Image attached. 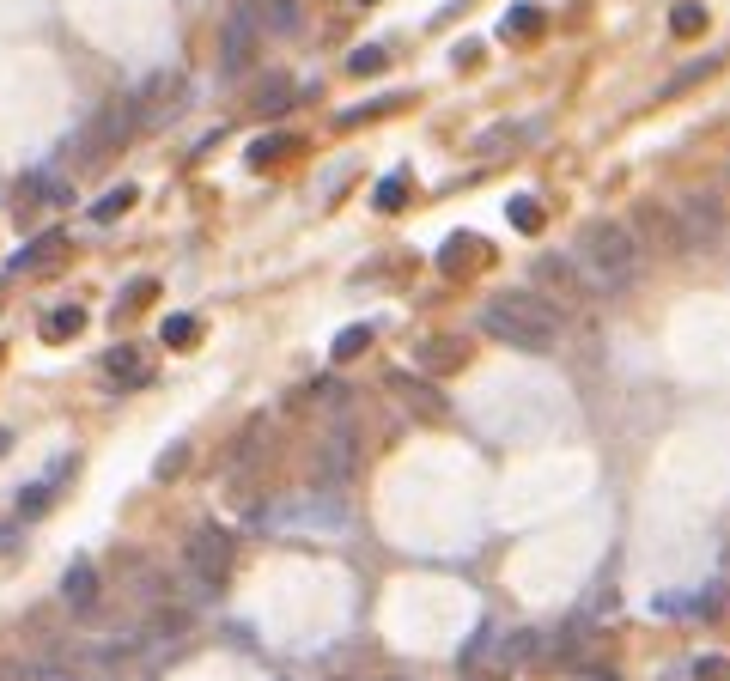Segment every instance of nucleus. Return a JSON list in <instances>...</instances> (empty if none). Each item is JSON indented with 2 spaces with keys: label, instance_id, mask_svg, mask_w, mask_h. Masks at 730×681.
Listing matches in <instances>:
<instances>
[{
  "label": "nucleus",
  "instance_id": "20e7f679",
  "mask_svg": "<svg viewBox=\"0 0 730 681\" xmlns=\"http://www.w3.org/2000/svg\"><path fill=\"white\" fill-rule=\"evenodd\" d=\"M256 49H262V19H256L250 7H232L226 25H219V80H238V73H250Z\"/></svg>",
  "mask_w": 730,
  "mask_h": 681
},
{
  "label": "nucleus",
  "instance_id": "f8f14e48",
  "mask_svg": "<svg viewBox=\"0 0 730 681\" xmlns=\"http://www.w3.org/2000/svg\"><path fill=\"white\" fill-rule=\"evenodd\" d=\"M250 13L262 19V31H280V37H299V25H305L299 0H250Z\"/></svg>",
  "mask_w": 730,
  "mask_h": 681
},
{
  "label": "nucleus",
  "instance_id": "bb28decb",
  "mask_svg": "<svg viewBox=\"0 0 730 681\" xmlns=\"http://www.w3.org/2000/svg\"><path fill=\"white\" fill-rule=\"evenodd\" d=\"M378 207H402V177H384V189H378Z\"/></svg>",
  "mask_w": 730,
  "mask_h": 681
},
{
  "label": "nucleus",
  "instance_id": "2eb2a0df",
  "mask_svg": "<svg viewBox=\"0 0 730 681\" xmlns=\"http://www.w3.org/2000/svg\"><path fill=\"white\" fill-rule=\"evenodd\" d=\"M292 98H299V92H292V80H286V73H268V80H262V92H256V116H280Z\"/></svg>",
  "mask_w": 730,
  "mask_h": 681
},
{
  "label": "nucleus",
  "instance_id": "f3484780",
  "mask_svg": "<svg viewBox=\"0 0 730 681\" xmlns=\"http://www.w3.org/2000/svg\"><path fill=\"white\" fill-rule=\"evenodd\" d=\"M80 329H86V311H80V305H61V311L43 317V335H49V341H67V335H80Z\"/></svg>",
  "mask_w": 730,
  "mask_h": 681
},
{
  "label": "nucleus",
  "instance_id": "9d476101",
  "mask_svg": "<svg viewBox=\"0 0 730 681\" xmlns=\"http://www.w3.org/2000/svg\"><path fill=\"white\" fill-rule=\"evenodd\" d=\"M43 201H67V189H61L55 177H19V189H13V219L25 225Z\"/></svg>",
  "mask_w": 730,
  "mask_h": 681
},
{
  "label": "nucleus",
  "instance_id": "f03ea898",
  "mask_svg": "<svg viewBox=\"0 0 730 681\" xmlns=\"http://www.w3.org/2000/svg\"><path fill=\"white\" fill-rule=\"evenodd\" d=\"M572 262H578L584 286L627 292V286H633V274H639V244H633V232H627V225H615V219H597V225H584V232H578V250H572Z\"/></svg>",
  "mask_w": 730,
  "mask_h": 681
},
{
  "label": "nucleus",
  "instance_id": "cd10ccee",
  "mask_svg": "<svg viewBox=\"0 0 730 681\" xmlns=\"http://www.w3.org/2000/svg\"><path fill=\"white\" fill-rule=\"evenodd\" d=\"M7 444H13V432H7V426H0V450H7Z\"/></svg>",
  "mask_w": 730,
  "mask_h": 681
},
{
  "label": "nucleus",
  "instance_id": "0eeeda50",
  "mask_svg": "<svg viewBox=\"0 0 730 681\" xmlns=\"http://www.w3.org/2000/svg\"><path fill=\"white\" fill-rule=\"evenodd\" d=\"M128 128H134V104H104V110L92 116V128H86L80 159H104L110 146H122V140H128Z\"/></svg>",
  "mask_w": 730,
  "mask_h": 681
},
{
  "label": "nucleus",
  "instance_id": "39448f33",
  "mask_svg": "<svg viewBox=\"0 0 730 681\" xmlns=\"http://www.w3.org/2000/svg\"><path fill=\"white\" fill-rule=\"evenodd\" d=\"M134 128H159V122H171L183 104H189V92H183V80L177 73H153V80H140L134 86Z\"/></svg>",
  "mask_w": 730,
  "mask_h": 681
},
{
  "label": "nucleus",
  "instance_id": "5701e85b",
  "mask_svg": "<svg viewBox=\"0 0 730 681\" xmlns=\"http://www.w3.org/2000/svg\"><path fill=\"white\" fill-rule=\"evenodd\" d=\"M165 341L189 347V341H195V317H171V323H165Z\"/></svg>",
  "mask_w": 730,
  "mask_h": 681
},
{
  "label": "nucleus",
  "instance_id": "4468645a",
  "mask_svg": "<svg viewBox=\"0 0 730 681\" xmlns=\"http://www.w3.org/2000/svg\"><path fill=\"white\" fill-rule=\"evenodd\" d=\"M61 596L86 615L92 602H98V566H92V560H73V566H67V578H61Z\"/></svg>",
  "mask_w": 730,
  "mask_h": 681
},
{
  "label": "nucleus",
  "instance_id": "9b49d317",
  "mask_svg": "<svg viewBox=\"0 0 730 681\" xmlns=\"http://www.w3.org/2000/svg\"><path fill=\"white\" fill-rule=\"evenodd\" d=\"M718 225H724V213H718V201H706V195H694V201L682 207V232H688V244H712V238H718Z\"/></svg>",
  "mask_w": 730,
  "mask_h": 681
},
{
  "label": "nucleus",
  "instance_id": "6ab92c4d",
  "mask_svg": "<svg viewBox=\"0 0 730 681\" xmlns=\"http://www.w3.org/2000/svg\"><path fill=\"white\" fill-rule=\"evenodd\" d=\"M414 359H420V365H451V359H463V347H451V341H426Z\"/></svg>",
  "mask_w": 730,
  "mask_h": 681
},
{
  "label": "nucleus",
  "instance_id": "a878e982",
  "mask_svg": "<svg viewBox=\"0 0 730 681\" xmlns=\"http://www.w3.org/2000/svg\"><path fill=\"white\" fill-rule=\"evenodd\" d=\"M511 219H518V225H524V232H530V225L542 219V207H536V201H511Z\"/></svg>",
  "mask_w": 730,
  "mask_h": 681
},
{
  "label": "nucleus",
  "instance_id": "1a4fd4ad",
  "mask_svg": "<svg viewBox=\"0 0 730 681\" xmlns=\"http://www.w3.org/2000/svg\"><path fill=\"white\" fill-rule=\"evenodd\" d=\"M536 280L560 292V311H566L572 298L584 292V280H578V262H572V256H542V262H536Z\"/></svg>",
  "mask_w": 730,
  "mask_h": 681
},
{
  "label": "nucleus",
  "instance_id": "f257e3e1",
  "mask_svg": "<svg viewBox=\"0 0 730 681\" xmlns=\"http://www.w3.org/2000/svg\"><path fill=\"white\" fill-rule=\"evenodd\" d=\"M560 323L566 311L554 305V298H542L536 286H518V292H499L481 305V329L505 347H524V353H548L560 341Z\"/></svg>",
  "mask_w": 730,
  "mask_h": 681
},
{
  "label": "nucleus",
  "instance_id": "4be33fe9",
  "mask_svg": "<svg viewBox=\"0 0 730 681\" xmlns=\"http://www.w3.org/2000/svg\"><path fill=\"white\" fill-rule=\"evenodd\" d=\"M365 341H372V329H347V335L335 341V359H353V353H359Z\"/></svg>",
  "mask_w": 730,
  "mask_h": 681
},
{
  "label": "nucleus",
  "instance_id": "412c9836",
  "mask_svg": "<svg viewBox=\"0 0 730 681\" xmlns=\"http://www.w3.org/2000/svg\"><path fill=\"white\" fill-rule=\"evenodd\" d=\"M183 463H189V444H177V450H165V457H159V469H153V475H159V481H171V475H177Z\"/></svg>",
  "mask_w": 730,
  "mask_h": 681
},
{
  "label": "nucleus",
  "instance_id": "a211bd4d",
  "mask_svg": "<svg viewBox=\"0 0 730 681\" xmlns=\"http://www.w3.org/2000/svg\"><path fill=\"white\" fill-rule=\"evenodd\" d=\"M128 207H134V189H110V195L92 207V219H98V225H110V219H122Z\"/></svg>",
  "mask_w": 730,
  "mask_h": 681
},
{
  "label": "nucleus",
  "instance_id": "dca6fc26",
  "mask_svg": "<svg viewBox=\"0 0 730 681\" xmlns=\"http://www.w3.org/2000/svg\"><path fill=\"white\" fill-rule=\"evenodd\" d=\"M536 645H542L536 633H505V639H499V669H518V663H530V657H536Z\"/></svg>",
  "mask_w": 730,
  "mask_h": 681
},
{
  "label": "nucleus",
  "instance_id": "393cba45",
  "mask_svg": "<svg viewBox=\"0 0 730 681\" xmlns=\"http://www.w3.org/2000/svg\"><path fill=\"white\" fill-rule=\"evenodd\" d=\"M670 25H676V31H700V25H706V13H700V7H676V19H670Z\"/></svg>",
  "mask_w": 730,
  "mask_h": 681
},
{
  "label": "nucleus",
  "instance_id": "b1692460",
  "mask_svg": "<svg viewBox=\"0 0 730 681\" xmlns=\"http://www.w3.org/2000/svg\"><path fill=\"white\" fill-rule=\"evenodd\" d=\"M536 25H542V13H536V7H518V13L505 19V37H511V31H536Z\"/></svg>",
  "mask_w": 730,
  "mask_h": 681
},
{
  "label": "nucleus",
  "instance_id": "423d86ee",
  "mask_svg": "<svg viewBox=\"0 0 730 681\" xmlns=\"http://www.w3.org/2000/svg\"><path fill=\"white\" fill-rule=\"evenodd\" d=\"M353 463H359V444H353L347 426H335V432L323 438V450H317V487H323V493L347 487V481H353Z\"/></svg>",
  "mask_w": 730,
  "mask_h": 681
},
{
  "label": "nucleus",
  "instance_id": "7ed1b4c3",
  "mask_svg": "<svg viewBox=\"0 0 730 681\" xmlns=\"http://www.w3.org/2000/svg\"><path fill=\"white\" fill-rule=\"evenodd\" d=\"M183 560H189V572L213 590V584H226V572H232V560H238V536H232L226 523H195Z\"/></svg>",
  "mask_w": 730,
  "mask_h": 681
},
{
  "label": "nucleus",
  "instance_id": "6e6552de",
  "mask_svg": "<svg viewBox=\"0 0 730 681\" xmlns=\"http://www.w3.org/2000/svg\"><path fill=\"white\" fill-rule=\"evenodd\" d=\"M61 256H67V238H61V232H43L37 244H25V250H19V256L7 262V274L19 280V274H37V268H55Z\"/></svg>",
  "mask_w": 730,
  "mask_h": 681
},
{
  "label": "nucleus",
  "instance_id": "aec40b11",
  "mask_svg": "<svg viewBox=\"0 0 730 681\" xmlns=\"http://www.w3.org/2000/svg\"><path fill=\"white\" fill-rule=\"evenodd\" d=\"M384 61H390V55H384V49L372 43V49H353V61H347V67H353V73H378Z\"/></svg>",
  "mask_w": 730,
  "mask_h": 681
},
{
  "label": "nucleus",
  "instance_id": "ddd939ff",
  "mask_svg": "<svg viewBox=\"0 0 730 681\" xmlns=\"http://www.w3.org/2000/svg\"><path fill=\"white\" fill-rule=\"evenodd\" d=\"M396 402H402V408H414L420 420H438V414H445V396H438L432 384H420V377H408V371L396 377Z\"/></svg>",
  "mask_w": 730,
  "mask_h": 681
}]
</instances>
